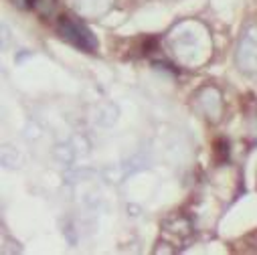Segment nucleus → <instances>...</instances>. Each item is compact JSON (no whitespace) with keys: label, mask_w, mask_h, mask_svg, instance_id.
<instances>
[{"label":"nucleus","mask_w":257,"mask_h":255,"mask_svg":"<svg viewBox=\"0 0 257 255\" xmlns=\"http://www.w3.org/2000/svg\"><path fill=\"white\" fill-rule=\"evenodd\" d=\"M57 33L69 41L71 45L79 47L81 51L85 53H93L97 49V39L93 37V33L79 21H75L73 17H67V15H63L59 17V23H57Z\"/></svg>","instance_id":"f257e3e1"},{"label":"nucleus","mask_w":257,"mask_h":255,"mask_svg":"<svg viewBox=\"0 0 257 255\" xmlns=\"http://www.w3.org/2000/svg\"><path fill=\"white\" fill-rule=\"evenodd\" d=\"M13 3L19 9H31V7H35V0H13Z\"/></svg>","instance_id":"f03ea898"}]
</instances>
